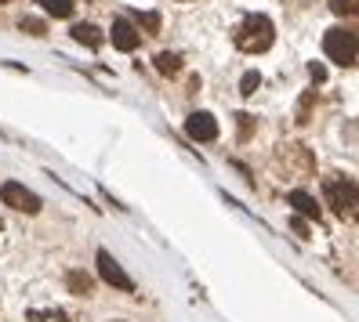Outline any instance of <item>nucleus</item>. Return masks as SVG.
<instances>
[{"mask_svg": "<svg viewBox=\"0 0 359 322\" xmlns=\"http://www.w3.org/2000/svg\"><path fill=\"white\" fill-rule=\"evenodd\" d=\"M22 29H26L29 36H44V33H48V26L40 22V18H22Z\"/></svg>", "mask_w": 359, "mask_h": 322, "instance_id": "dca6fc26", "label": "nucleus"}, {"mask_svg": "<svg viewBox=\"0 0 359 322\" xmlns=\"http://www.w3.org/2000/svg\"><path fill=\"white\" fill-rule=\"evenodd\" d=\"M26 322H73L62 308H33L29 315H26Z\"/></svg>", "mask_w": 359, "mask_h": 322, "instance_id": "9d476101", "label": "nucleus"}, {"mask_svg": "<svg viewBox=\"0 0 359 322\" xmlns=\"http://www.w3.org/2000/svg\"><path fill=\"white\" fill-rule=\"evenodd\" d=\"M323 196H327L330 210L341 221H348V225L359 221V185L355 181H348V178H327L323 181Z\"/></svg>", "mask_w": 359, "mask_h": 322, "instance_id": "f03ea898", "label": "nucleus"}, {"mask_svg": "<svg viewBox=\"0 0 359 322\" xmlns=\"http://www.w3.org/2000/svg\"><path fill=\"white\" fill-rule=\"evenodd\" d=\"M138 22L149 29V33H156L160 29V15H153V11H145V15H138Z\"/></svg>", "mask_w": 359, "mask_h": 322, "instance_id": "f3484780", "label": "nucleus"}, {"mask_svg": "<svg viewBox=\"0 0 359 322\" xmlns=\"http://www.w3.org/2000/svg\"><path fill=\"white\" fill-rule=\"evenodd\" d=\"M323 51L330 55V62H337V66H355L359 62V29H327L323 36Z\"/></svg>", "mask_w": 359, "mask_h": 322, "instance_id": "7ed1b4c3", "label": "nucleus"}, {"mask_svg": "<svg viewBox=\"0 0 359 322\" xmlns=\"http://www.w3.org/2000/svg\"><path fill=\"white\" fill-rule=\"evenodd\" d=\"M309 76H312V83H323V76H327V69L320 66V62H312V66H309Z\"/></svg>", "mask_w": 359, "mask_h": 322, "instance_id": "a211bd4d", "label": "nucleus"}, {"mask_svg": "<svg viewBox=\"0 0 359 322\" xmlns=\"http://www.w3.org/2000/svg\"><path fill=\"white\" fill-rule=\"evenodd\" d=\"M0 4H8V0H0Z\"/></svg>", "mask_w": 359, "mask_h": 322, "instance_id": "412c9836", "label": "nucleus"}, {"mask_svg": "<svg viewBox=\"0 0 359 322\" xmlns=\"http://www.w3.org/2000/svg\"><path fill=\"white\" fill-rule=\"evenodd\" d=\"M73 40L76 44H83V48H102V29L98 26H91V22H76L73 26Z\"/></svg>", "mask_w": 359, "mask_h": 322, "instance_id": "1a4fd4ad", "label": "nucleus"}, {"mask_svg": "<svg viewBox=\"0 0 359 322\" xmlns=\"http://www.w3.org/2000/svg\"><path fill=\"white\" fill-rule=\"evenodd\" d=\"M330 11L345 18H359V0H330Z\"/></svg>", "mask_w": 359, "mask_h": 322, "instance_id": "4468645a", "label": "nucleus"}, {"mask_svg": "<svg viewBox=\"0 0 359 322\" xmlns=\"http://www.w3.org/2000/svg\"><path fill=\"white\" fill-rule=\"evenodd\" d=\"M255 116H240V138H247L250 131H255V123H250Z\"/></svg>", "mask_w": 359, "mask_h": 322, "instance_id": "6ab92c4d", "label": "nucleus"}, {"mask_svg": "<svg viewBox=\"0 0 359 322\" xmlns=\"http://www.w3.org/2000/svg\"><path fill=\"white\" fill-rule=\"evenodd\" d=\"M0 232H4V225H0Z\"/></svg>", "mask_w": 359, "mask_h": 322, "instance_id": "4be33fe9", "label": "nucleus"}, {"mask_svg": "<svg viewBox=\"0 0 359 322\" xmlns=\"http://www.w3.org/2000/svg\"><path fill=\"white\" fill-rule=\"evenodd\" d=\"M40 8H44L48 15H55V18H69L73 15V0H40Z\"/></svg>", "mask_w": 359, "mask_h": 322, "instance_id": "9b49d317", "label": "nucleus"}, {"mask_svg": "<svg viewBox=\"0 0 359 322\" xmlns=\"http://www.w3.org/2000/svg\"><path fill=\"white\" fill-rule=\"evenodd\" d=\"M95 261H98V275H102L109 286H116V290H128V293L135 290V283L128 279V272H123V268L116 265V257H113L109 250H98V257H95Z\"/></svg>", "mask_w": 359, "mask_h": 322, "instance_id": "39448f33", "label": "nucleus"}, {"mask_svg": "<svg viewBox=\"0 0 359 322\" xmlns=\"http://www.w3.org/2000/svg\"><path fill=\"white\" fill-rule=\"evenodd\" d=\"M258 83H262V73H243V80H240V94H255L258 91Z\"/></svg>", "mask_w": 359, "mask_h": 322, "instance_id": "2eb2a0df", "label": "nucleus"}, {"mask_svg": "<svg viewBox=\"0 0 359 322\" xmlns=\"http://www.w3.org/2000/svg\"><path fill=\"white\" fill-rule=\"evenodd\" d=\"M0 200H4V206L22 210V214H36L40 206H44L36 192H29L26 185H18V181H4V185H0Z\"/></svg>", "mask_w": 359, "mask_h": 322, "instance_id": "20e7f679", "label": "nucleus"}, {"mask_svg": "<svg viewBox=\"0 0 359 322\" xmlns=\"http://www.w3.org/2000/svg\"><path fill=\"white\" fill-rule=\"evenodd\" d=\"M287 203L298 210V214H305V218H312V221H320V218H323V210L316 206V200L309 196V192H302V188H294L290 196H287Z\"/></svg>", "mask_w": 359, "mask_h": 322, "instance_id": "6e6552de", "label": "nucleus"}, {"mask_svg": "<svg viewBox=\"0 0 359 322\" xmlns=\"http://www.w3.org/2000/svg\"><path fill=\"white\" fill-rule=\"evenodd\" d=\"M66 286H69L73 293H80V297H88V293H91V275H83V272H69V275H66Z\"/></svg>", "mask_w": 359, "mask_h": 322, "instance_id": "ddd939ff", "label": "nucleus"}, {"mask_svg": "<svg viewBox=\"0 0 359 322\" xmlns=\"http://www.w3.org/2000/svg\"><path fill=\"white\" fill-rule=\"evenodd\" d=\"M232 40H236L240 51L262 55V51L272 48V40H276V26H272V18H265V15H247L236 26V33H232Z\"/></svg>", "mask_w": 359, "mask_h": 322, "instance_id": "f257e3e1", "label": "nucleus"}, {"mask_svg": "<svg viewBox=\"0 0 359 322\" xmlns=\"http://www.w3.org/2000/svg\"><path fill=\"white\" fill-rule=\"evenodd\" d=\"M156 69H160L163 76H175V73L182 69V58H178L175 51H163V55H156Z\"/></svg>", "mask_w": 359, "mask_h": 322, "instance_id": "f8f14e48", "label": "nucleus"}, {"mask_svg": "<svg viewBox=\"0 0 359 322\" xmlns=\"http://www.w3.org/2000/svg\"><path fill=\"white\" fill-rule=\"evenodd\" d=\"M109 40H113L116 51H135V48L142 44V33L128 22V18H116L113 29H109Z\"/></svg>", "mask_w": 359, "mask_h": 322, "instance_id": "0eeeda50", "label": "nucleus"}, {"mask_svg": "<svg viewBox=\"0 0 359 322\" xmlns=\"http://www.w3.org/2000/svg\"><path fill=\"white\" fill-rule=\"evenodd\" d=\"M185 134L193 141H215L218 138V120L210 113H193L185 120Z\"/></svg>", "mask_w": 359, "mask_h": 322, "instance_id": "423d86ee", "label": "nucleus"}, {"mask_svg": "<svg viewBox=\"0 0 359 322\" xmlns=\"http://www.w3.org/2000/svg\"><path fill=\"white\" fill-rule=\"evenodd\" d=\"M290 228H294V232H298V235H302V239H309V228H305V221H302V218H290Z\"/></svg>", "mask_w": 359, "mask_h": 322, "instance_id": "aec40b11", "label": "nucleus"}]
</instances>
